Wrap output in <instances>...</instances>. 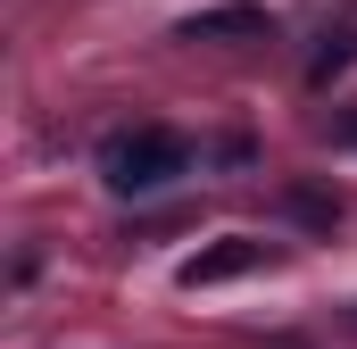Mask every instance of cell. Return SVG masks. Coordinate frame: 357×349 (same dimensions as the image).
I'll return each mask as SVG.
<instances>
[{"label": "cell", "mask_w": 357, "mask_h": 349, "mask_svg": "<svg viewBox=\"0 0 357 349\" xmlns=\"http://www.w3.org/2000/svg\"><path fill=\"white\" fill-rule=\"evenodd\" d=\"M282 208H291L299 225H316V233H333V225H341V191H316V183H291V191H282Z\"/></svg>", "instance_id": "cell-5"}, {"label": "cell", "mask_w": 357, "mask_h": 349, "mask_svg": "<svg viewBox=\"0 0 357 349\" xmlns=\"http://www.w3.org/2000/svg\"><path fill=\"white\" fill-rule=\"evenodd\" d=\"M349 325H357V316H349Z\"/></svg>", "instance_id": "cell-6"}, {"label": "cell", "mask_w": 357, "mask_h": 349, "mask_svg": "<svg viewBox=\"0 0 357 349\" xmlns=\"http://www.w3.org/2000/svg\"><path fill=\"white\" fill-rule=\"evenodd\" d=\"M175 34L183 42H274V8L266 0H216V8H191Z\"/></svg>", "instance_id": "cell-3"}, {"label": "cell", "mask_w": 357, "mask_h": 349, "mask_svg": "<svg viewBox=\"0 0 357 349\" xmlns=\"http://www.w3.org/2000/svg\"><path fill=\"white\" fill-rule=\"evenodd\" d=\"M258 266H274V242H258V233H225V242L191 250L175 283H183V291H216V283H241V274H258Z\"/></svg>", "instance_id": "cell-2"}, {"label": "cell", "mask_w": 357, "mask_h": 349, "mask_svg": "<svg viewBox=\"0 0 357 349\" xmlns=\"http://www.w3.org/2000/svg\"><path fill=\"white\" fill-rule=\"evenodd\" d=\"M183 174H191V142L167 133V125H125V133L100 142V183L116 200H150V191L183 183Z\"/></svg>", "instance_id": "cell-1"}, {"label": "cell", "mask_w": 357, "mask_h": 349, "mask_svg": "<svg viewBox=\"0 0 357 349\" xmlns=\"http://www.w3.org/2000/svg\"><path fill=\"white\" fill-rule=\"evenodd\" d=\"M349 67H357V25H333V34H324V50L307 59V84L324 91L333 75H349Z\"/></svg>", "instance_id": "cell-4"}]
</instances>
